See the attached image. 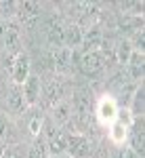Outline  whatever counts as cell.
<instances>
[{
	"label": "cell",
	"instance_id": "25",
	"mask_svg": "<svg viewBox=\"0 0 145 158\" xmlns=\"http://www.w3.org/2000/svg\"><path fill=\"white\" fill-rule=\"evenodd\" d=\"M6 19L0 17V51H4V36H6Z\"/></svg>",
	"mask_w": 145,
	"mask_h": 158
},
{
	"label": "cell",
	"instance_id": "7",
	"mask_svg": "<svg viewBox=\"0 0 145 158\" xmlns=\"http://www.w3.org/2000/svg\"><path fill=\"white\" fill-rule=\"evenodd\" d=\"M21 118V124H17V129H19V133H27L32 139L38 137V135L42 133V127H44V114H42V110L40 108H27L19 116Z\"/></svg>",
	"mask_w": 145,
	"mask_h": 158
},
{
	"label": "cell",
	"instance_id": "10",
	"mask_svg": "<svg viewBox=\"0 0 145 158\" xmlns=\"http://www.w3.org/2000/svg\"><path fill=\"white\" fill-rule=\"evenodd\" d=\"M21 93L27 103V108H34L40 103V95H42V76L38 74H30L25 78V82L21 85Z\"/></svg>",
	"mask_w": 145,
	"mask_h": 158
},
{
	"label": "cell",
	"instance_id": "15",
	"mask_svg": "<svg viewBox=\"0 0 145 158\" xmlns=\"http://www.w3.org/2000/svg\"><path fill=\"white\" fill-rule=\"evenodd\" d=\"M21 44H23V30H21V25L17 23L15 19H11V21L6 23L4 51H6V53H17V51H21Z\"/></svg>",
	"mask_w": 145,
	"mask_h": 158
},
{
	"label": "cell",
	"instance_id": "20",
	"mask_svg": "<svg viewBox=\"0 0 145 158\" xmlns=\"http://www.w3.org/2000/svg\"><path fill=\"white\" fill-rule=\"evenodd\" d=\"M131 53H133V47H131L128 38H118V40L114 42V55H116V63L126 65V63H128V57H131Z\"/></svg>",
	"mask_w": 145,
	"mask_h": 158
},
{
	"label": "cell",
	"instance_id": "19",
	"mask_svg": "<svg viewBox=\"0 0 145 158\" xmlns=\"http://www.w3.org/2000/svg\"><path fill=\"white\" fill-rule=\"evenodd\" d=\"M109 139H111V143L116 148H120L126 143V135H128V127L126 124H122L120 120H114L109 124Z\"/></svg>",
	"mask_w": 145,
	"mask_h": 158
},
{
	"label": "cell",
	"instance_id": "26",
	"mask_svg": "<svg viewBox=\"0 0 145 158\" xmlns=\"http://www.w3.org/2000/svg\"><path fill=\"white\" fill-rule=\"evenodd\" d=\"M4 150H6V143H4V141H0V158H2V154H4Z\"/></svg>",
	"mask_w": 145,
	"mask_h": 158
},
{
	"label": "cell",
	"instance_id": "13",
	"mask_svg": "<svg viewBox=\"0 0 145 158\" xmlns=\"http://www.w3.org/2000/svg\"><path fill=\"white\" fill-rule=\"evenodd\" d=\"M103 40H105V34H103V30H101L97 23L91 25V27H84V30H82V42H80L82 53L99 51L101 44H103Z\"/></svg>",
	"mask_w": 145,
	"mask_h": 158
},
{
	"label": "cell",
	"instance_id": "1",
	"mask_svg": "<svg viewBox=\"0 0 145 158\" xmlns=\"http://www.w3.org/2000/svg\"><path fill=\"white\" fill-rule=\"evenodd\" d=\"M2 63H4V70H6L13 85L21 86L25 82V78L32 74V59H30V55L23 49L17 51V53H6L4 51Z\"/></svg>",
	"mask_w": 145,
	"mask_h": 158
},
{
	"label": "cell",
	"instance_id": "11",
	"mask_svg": "<svg viewBox=\"0 0 145 158\" xmlns=\"http://www.w3.org/2000/svg\"><path fill=\"white\" fill-rule=\"evenodd\" d=\"M118 110H120L118 99L111 97V95H103L97 103V120L101 124H111L118 116Z\"/></svg>",
	"mask_w": 145,
	"mask_h": 158
},
{
	"label": "cell",
	"instance_id": "5",
	"mask_svg": "<svg viewBox=\"0 0 145 158\" xmlns=\"http://www.w3.org/2000/svg\"><path fill=\"white\" fill-rule=\"evenodd\" d=\"M42 15V6L38 2H17V13H15V21L25 27V30H36V23L40 21Z\"/></svg>",
	"mask_w": 145,
	"mask_h": 158
},
{
	"label": "cell",
	"instance_id": "2",
	"mask_svg": "<svg viewBox=\"0 0 145 158\" xmlns=\"http://www.w3.org/2000/svg\"><path fill=\"white\" fill-rule=\"evenodd\" d=\"M67 97V86H65V78L53 74L50 78H42V95H40V103L44 108L53 110L59 101Z\"/></svg>",
	"mask_w": 145,
	"mask_h": 158
},
{
	"label": "cell",
	"instance_id": "14",
	"mask_svg": "<svg viewBox=\"0 0 145 158\" xmlns=\"http://www.w3.org/2000/svg\"><path fill=\"white\" fill-rule=\"evenodd\" d=\"M126 148L133 150L135 154H139V156L143 158V118H135L133 124L128 127Z\"/></svg>",
	"mask_w": 145,
	"mask_h": 158
},
{
	"label": "cell",
	"instance_id": "12",
	"mask_svg": "<svg viewBox=\"0 0 145 158\" xmlns=\"http://www.w3.org/2000/svg\"><path fill=\"white\" fill-rule=\"evenodd\" d=\"M63 32H65V23L57 15H53L44 23V34H46V42L50 49H61L63 47Z\"/></svg>",
	"mask_w": 145,
	"mask_h": 158
},
{
	"label": "cell",
	"instance_id": "3",
	"mask_svg": "<svg viewBox=\"0 0 145 158\" xmlns=\"http://www.w3.org/2000/svg\"><path fill=\"white\" fill-rule=\"evenodd\" d=\"M42 137H44V143H46V150H48V158L63 156V154H65V143H67V133H65V129L53 124L50 120H44Z\"/></svg>",
	"mask_w": 145,
	"mask_h": 158
},
{
	"label": "cell",
	"instance_id": "6",
	"mask_svg": "<svg viewBox=\"0 0 145 158\" xmlns=\"http://www.w3.org/2000/svg\"><path fill=\"white\" fill-rule=\"evenodd\" d=\"M74 59H76V51L72 49H53L50 51V70L57 76H67L74 72Z\"/></svg>",
	"mask_w": 145,
	"mask_h": 158
},
{
	"label": "cell",
	"instance_id": "22",
	"mask_svg": "<svg viewBox=\"0 0 145 158\" xmlns=\"http://www.w3.org/2000/svg\"><path fill=\"white\" fill-rule=\"evenodd\" d=\"M27 158H48V150L44 143V137L42 133L32 139V143L27 146Z\"/></svg>",
	"mask_w": 145,
	"mask_h": 158
},
{
	"label": "cell",
	"instance_id": "23",
	"mask_svg": "<svg viewBox=\"0 0 145 158\" xmlns=\"http://www.w3.org/2000/svg\"><path fill=\"white\" fill-rule=\"evenodd\" d=\"M2 158H27V146H25V143H13V146H6Z\"/></svg>",
	"mask_w": 145,
	"mask_h": 158
},
{
	"label": "cell",
	"instance_id": "18",
	"mask_svg": "<svg viewBox=\"0 0 145 158\" xmlns=\"http://www.w3.org/2000/svg\"><path fill=\"white\" fill-rule=\"evenodd\" d=\"M82 42V27L76 21H67L65 23V32H63V47L65 49L76 51Z\"/></svg>",
	"mask_w": 145,
	"mask_h": 158
},
{
	"label": "cell",
	"instance_id": "4",
	"mask_svg": "<svg viewBox=\"0 0 145 158\" xmlns=\"http://www.w3.org/2000/svg\"><path fill=\"white\" fill-rule=\"evenodd\" d=\"M97 152L95 141L88 135L80 133H67V143H65V156L70 158H93Z\"/></svg>",
	"mask_w": 145,
	"mask_h": 158
},
{
	"label": "cell",
	"instance_id": "8",
	"mask_svg": "<svg viewBox=\"0 0 145 158\" xmlns=\"http://www.w3.org/2000/svg\"><path fill=\"white\" fill-rule=\"evenodd\" d=\"M4 114L6 116H21L25 110H27V103L23 99V93H21V86L19 85H9L4 89Z\"/></svg>",
	"mask_w": 145,
	"mask_h": 158
},
{
	"label": "cell",
	"instance_id": "21",
	"mask_svg": "<svg viewBox=\"0 0 145 158\" xmlns=\"http://www.w3.org/2000/svg\"><path fill=\"white\" fill-rule=\"evenodd\" d=\"M143 82L135 86L133 97H131V106H128V112L133 114V118H143Z\"/></svg>",
	"mask_w": 145,
	"mask_h": 158
},
{
	"label": "cell",
	"instance_id": "17",
	"mask_svg": "<svg viewBox=\"0 0 145 158\" xmlns=\"http://www.w3.org/2000/svg\"><path fill=\"white\" fill-rule=\"evenodd\" d=\"M74 116V110H72V101L70 99H63V101H59L55 108L50 110V118L48 120L53 122V124H57V127H65L67 122L72 120Z\"/></svg>",
	"mask_w": 145,
	"mask_h": 158
},
{
	"label": "cell",
	"instance_id": "27",
	"mask_svg": "<svg viewBox=\"0 0 145 158\" xmlns=\"http://www.w3.org/2000/svg\"><path fill=\"white\" fill-rule=\"evenodd\" d=\"M53 158H70V156H65V154H63V156H53Z\"/></svg>",
	"mask_w": 145,
	"mask_h": 158
},
{
	"label": "cell",
	"instance_id": "9",
	"mask_svg": "<svg viewBox=\"0 0 145 158\" xmlns=\"http://www.w3.org/2000/svg\"><path fill=\"white\" fill-rule=\"evenodd\" d=\"M78 65H80V72L84 74V76H88V78L91 76H99L101 72L107 70V63H105V57H103L101 49L93 51V53H82Z\"/></svg>",
	"mask_w": 145,
	"mask_h": 158
},
{
	"label": "cell",
	"instance_id": "16",
	"mask_svg": "<svg viewBox=\"0 0 145 158\" xmlns=\"http://www.w3.org/2000/svg\"><path fill=\"white\" fill-rule=\"evenodd\" d=\"M0 141H4L6 146L21 143V137H19L17 124H15V122L11 120V116H6L4 112H0Z\"/></svg>",
	"mask_w": 145,
	"mask_h": 158
},
{
	"label": "cell",
	"instance_id": "24",
	"mask_svg": "<svg viewBox=\"0 0 145 158\" xmlns=\"http://www.w3.org/2000/svg\"><path fill=\"white\" fill-rule=\"evenodd\" d=\"M15 13H17V2H0V17L11 21L15 19Z\"/></svg>",
	"mask_w": 145,
	"mask_h": 158
}]
</instances>
